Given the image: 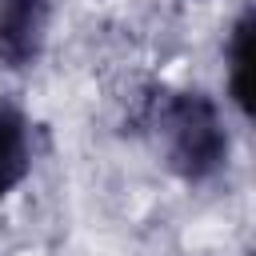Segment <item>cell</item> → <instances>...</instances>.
<instances>
[{"label": "cell", "mask_w": 256, "mask_h": 256, "mask_svg": "<svg viewBox=\"0 0 256 256\" xmlns=\"http://www.w3.org/2000/svg\"><path fill=\"white\" fill-rule=\"evenodd\" d=\"M36 164V132L24 108L12 100H0V200L12 196Z\"/></svg>", "instance_id": "4"}, {"label": "cell", "mask_w": 256, "mask_h": 256, "mask_svg": "<svg viewBox=\"0 0 256 256\" xmlns=\"http://www.w3.org/2000/svg\"><path fill=\"white\" fill-rule=\"evenodd\" d=\"M132 128L188 188L216 180L232 160V128L216 96H208L204 88L148 84L132 108Z\"/></svg>", "instance_id": "1"}, {"label": "cell", "mask_w": 256, "mask_h": 256, "mask_svg": "<svg viewBox=\"0 0 256 256\" xmlns=\"http://www.w3.org/2000/svg\"><path fill=\"white\" fill-rule=\"evenodd\" d=\"M252 36H256V12L244 4L224 36V92L240 120H252Z\"/></svg>", "instance_id": "3"}, {"label": "cell", "mask_w": 256, "mask_h": 256, "mask_svg": "<svg viewBox=\"0 0 256 256\" xmlns=\"http://www.w3.org/2000/svg\"><path fill=\"white\" fill-rule=\"evenodd\" d=\"M52 32V0H0V68L28 72L40 64Z\"/></svg>", "instance_id": "2"}]
</instances>
